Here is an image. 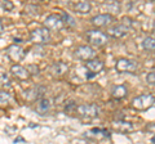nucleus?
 Listing matches in <instances>:
<instances>
[{"label":"nucleus","instance_id":"dca6fc26","mask_svg":"<svg viewBox=\"0 0 155 144\" xmlns=\"http://www.w3.org/2000/svg\"><path fill=\"white\" fill-rule=\"evenodd\" d=\"M51 109V100L47 98H40L36 103V112L40 114H47Z\"/></svg>","mask_w":155,"mask_h":144},{"label":"nucleus","instance_id":"39448f33","mask_svg":"<svg viewBox=\"0 0 155 144\" xmlns=\"http://www.w3.org/2000/svg\"><path fill=\"white\" fill-rule=\"evenodd\" d=\"M64 27H65L64 21H62L61 16H58V14H51V16H48L44 21V28H47L49 32L51 31L58 32Z\"/></svg>","mask_w":155,"mask_h":144},{"label":"nucleus","instance_id":"2eb2a0df","mask_svg":"<svg viewBox=\"0 0 155 144\" xmlns=\"http://www.w3.org/2000/svg\"><path fill=\"white\" fill-rule=\"evenodd\" d=\"M128 28L127 27H124L123 25H116V26H113V27H110L109 28V35L110 36H113V37H123L125 36L128 33ZM107 35V36H109Z\"/></svg>","mask_w":155,"mask_h":144},{"label":"nucleus","instance_id":"f257e3e1","mask_svg":"<svg viewBox=\"0 0 155 144\" xmlns=\"http://www.w3.org/2000/svg\"><path fill=\"white\" fill-rule=\"evenodd\" d=\"M154 95L153 94H142V95H138V97H136L132 99V108L136 109V111H146V109L151 108L154 105Z\"/></svg>","mask_w":155,"mask_h":144},{"label":"nucleus","instance_id":"f8f14e48","mask_svg":"<svg viewBox=\"0 0 155 144\" xmlns=\"http://www.w3.org/2000/svg\"><path fill=\"white\" fill-rule=\"evenodd\" d=\"M11 74L14 76L16 79L18 80H27V79H30V74H28V71L26 67H23L21 64H13L11 67Z\"/></svg>","mask_w":155,"mask_h":144},{"label":"nucleus","instance_id":"f03ea898","mask_svg":"<svg viewBox=\"0 0 155 144\" xmlns=\"http://www.w3.org/2000/svg\"><path fill=\"white\" fill-rule=\"evenodd\" d=\"M76 113L79 114L80 117H84V118H94L98 116L100 107L93 103L80 104V105H76Z\"/></svg>","mask_w":155,"mask_h":144},{"label":"nucleus","instance_id":"5701e85b","mask_svg":"<svg viewBox=\"0 0 155 144\" xmlns=\"http://www.w3.org/2000/svg\"><path fill=\"white\" fill-rule=\"evenodd\" d=\"M2 7H3V9H5V11H11L13 8V3L12 2H2Z\"/></svg>","mask_w":155,"mask_h":144},{"label":"nucleus","instance_id":"20e7f679","mask_svg":"<svg viewBox=\"0 0 155 144\" xmlns=\"http://www.w3.org/2000/svg\"><path fill=\"white\" fill-rule=\"evenodd\" d=\"M88 42L93 46H104L109 40V36L100 30H89L87 32Z\"/></svg>","mask_w":155,"mask_h":144},{"label":"nucleus","instance_id":"a211bd4d","mask_svg":"<svg viewBox=\"0 0 155 144\" xmlns=\"http://www.w3.org/2000/svg\"><path fill=\"white\" fill-rule=\"evenodd\" d=\"M75 9H76V12L78 13H80V14H87V13H89L91 12V9H92V5H91V3L89 2H79L75 5Z\"/></svg>","mask_w":155,"mask_h":144},{"label":"nucleus","instance_id":"7ed1b4c3","mask_svg":"<svg viewBox=\"0 0 155 144\" xmlns=\"http://www.w3.org/2000/svg\"><path fill=\"white\" fill-rule=\"evenodd\" d=\"M30 40L36 45H41V44H47L51 41V32L44 27H39L32 30L30 33Z\"/></svg>","mask_w":155,"mask_h":144},{"label":"nucleus","instance_id":"b1692460","mask_svg":"<svg viewBox=\"0 0 155 144\" xmlns=\"http://www.w3.org/2000/svg\"><path fill=\"white\" fill-rule=\"evenodd\" d=\"M3 31H4V26H3V22H2V20H0V35L3 33Z\"/></svg>","mask_w":155,"mask_h":144},{"label":"nucleus","instance_id":"0eeeda50","mask_svg":"<svg viewBox=\"0 0 155 144\" xmlns=\"http://www.w3.org/2000/svg\"><path fill=\"white\" fill-rule=\"evenodd\" d=\"M137 63L132 59L128 58H119L116 61L115 64V70L119 72V74H125V72H136L137 71Z\"/></svg>","mask_w":155,"mask_h":144},{"label":"nucleus","instance_id":"6e6552de","mask_svg":"<svg viewBox=\"0 0 155 144\" xmlns=\"http://www.w3.org/2000/svg\"><path fill=\"white\" fill-rule=\"evenodd\" d=\"M74 55H75V58H78V59L88 62V61L94 59L96 52H94L93 48L89 46V45H81V46H79V48H76L75 49Z\"/></svg>","mask_w":155,"mask_h":144},{"label":"nucleus","instance_id":"1a4fd4ad","mask_svg":"<svg viewBox=\"0 0 155 144\" xmlns=\"http://www.w3.org/2000/svg\"><path fill=\"white\" fill-rule=\"evenodd\" d=\"M104 62L100 61V59H92V61H88L85 63V68L88 70V74H87V77L88 79H92L97 74H100L101 71L104 70Z\"/></svg>","mask_w":155,"mask_h":144},{"label":"nucleus","instance_id":"4468645a","mask_svg":"<svg viewBox=\"0 0 155 144\" xmlns=\"http://www.w3.org/2000/svg\"><path fill=\"white\" fill-rule=\"evenodd\" d=\"M70 67L67 63H65V62H56V63H53L52 67H51V72L53 76H65L67 72H69Z\"/></svg>","mask_w":155,"mask_h":144},{"label":"nucleus","instance_id":"4be33fe9","mask_svg":"<svg viewBox=\"0 0 155 144\" xmlns=\"http://www.w3.org/2000/svg\"><path fill=\"white\" fill-rule=\"evenodd\" d=\"M146 83L149 85L154 86V84H155V72H154V70H151L147 74V76H146Z\"/></svg>","mask_w":155,"mask_h":144},{"label":"nucleus","instance_id":"aec40b11","mask_svg":"<svg viewBox=\"0 0 155 144\" xmlns=\"http://www.w3.org/2000/svg\"><path fill=\"white\" fill-rule=\"evenodd\" d=\"M11 94H9L7 90H0V105H7L9 104V102H11Z\"/></svg>","mask_w":155,"mask_h":144},{"label":"nucleus","instance_id":"f3484780","mask_svg":"<svg viewBox=\"0 0 155 144\" xmlns=\"http://www.w3.org/2000/svg\"><path fill=\"white\" fill-rule=\"evenodd\" d=\"M127 94H128V90L127 88H125L124 85H118V86H115V88L113 89V92H111V95H113V98L114 99H123L127 97Z\"/></svg>","mask_w":155,"mask_h":144},{"label":"nucleus","instance_id":"423d86ee","mask_svg":"<svg viewBox=\"0 0 155 144\" xmlns=\"http://www.w3.org/2000/svg\"><path fill=\"white\" fill-rule=\"evenodd\" d=\"M5 54L9 59H11L12 62H21L23 58H25V55H26V53H25V49L21 46V45H18V44H12V45H9L7 48V50H5Z\"/></svg>","mask_w":155,"mask_h":144},{"label":"nucleus","instance_id":"412c9836","mask_svg":"<svg viewBox=\"0 0 155 144\" xmlns=\"http://www.w3.org/2000/svg\"><path fill=\"white\" fill-rule=\"evenodd\" d=\"M61 18H62V21H64V25L71 26V27L75 26V20L70 16V14H67V13L64 12V13H61Z\"/></svg>","mask_w":155,"mask_h":144},{"label":"nucleus","instance_id":"9d476101","mask_svg":"<svg viewBox=\"0 0 155 144\" xmlns=\"http://www.w3.org/2000/svg\"><path fill=\"white\" fill-rule=\"evenodd\" d=\"M114 21V17L109 13H104V14H98V16H94L92 18V23L96 26V27H106L109 26L111 22Z\"/></svg>","mask_w":155,"mask_h":144},{"label":"nucleus","instance_id":"6ab92c4d","mask_svg":"<svg viewBox=\"0 0 155 144\" xmlns=\"http://www.w3.org/2000/svg\"><path fill=\"white\" fill-rule=\"evenodd\" d=\"M142 48L147 52H154L155 49V40H154V36H147L145 37L143 41H142Z\"/></svg>","mask_w":155,"mask_h":144},{"label":"nucleus","instance_id":"ddd939ff","mask_svg":"<svg viewBox=\"0 0 155 144\" xmlns=\"http://www.w3.org/2000/svg\"><path fill=\"white\" fill-rule=\"evenodd\" d=\"M84 135L93 140H102V139L110 138V133L105 129H92V130L84 133Z\"/></svg>","mask_w":155,"mask_h":144},{"label":"nucleus","instance_id":"9b49d317","mask_svg":"<svg viewBox=\"0 0 155 144\" xmlns=\"http://www.w3.org/2000/svg\"><path fill=\"white\" fill-rule=\"evenodd\" d=\"M113 126L116 131L123 133V134H128V133H133L136 130V125L132 122L124 121V120H119V121H114Z\"/></svg>","mask_w":155,"mask_h":144}]
</instances>
